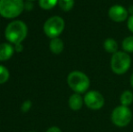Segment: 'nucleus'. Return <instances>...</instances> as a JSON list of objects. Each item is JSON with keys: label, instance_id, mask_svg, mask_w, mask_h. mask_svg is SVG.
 Wrapping results in <instances>:
<instances>
[{"label": "nucleus", "instance_id": "nucleus-1", "mask_svg": "<svg viewBox=\"0 0 133 132\" xmlns=\"http://www.w3.org/2000/svg\"><path fill=\"white\" fill-rule=\"evenodd\" d=\"M5 35L6 40L11 44H21L27 35L26 25L20 20L11 22L5 28Z\"/></svg>", "mask_w": 133, "mask_h": 132}, {"label": "nucleus", "instance_id": "nucleus-2", "mask_svg": "<svg viewBox=\"0 0 133 132\" xmlns=\"http://www.w3.org/2000/svg\"><path fill=\"white\" fill-rule=\"evenodd\" d=\"M67 83L75 93H84L90 87V79L83 72L80 71H74L69 73L67 77Z\"/></svg>", "mask_w": 133, "mask_h": 132}, {"label": "nucleus", "instance_id": "nucleus-3", "mask_svg": "<svg viewBox=\"0 0 133 132\" xmlns=\"http://www.w3.org/2000/svg\"><path fill=\"white\" fill-rule=\"evenodd\" d=\"M25 9L23 0H0V15L5 18L19 16Z\"/></svg>", "mask_w": 133, "mask_h": 132}, {"label": "nucleus", "instance_id": "nucleus-4", "mask_svg": "<svg viewBox=\"0 0 133 132\" xmlns=\"http://www.w3.org/2000/svg\"><path fill=\"white\" fill-rule=\"evenodd\" d=\"M130 64H131V59L126 52L118 51L112 55L110 60V67L112 72L118 75H121L128 72Z\"/></svg>", "mask_w": 133, "mask_h": 132}, {"label": "nucleus", "instance_id": "nucleus-5", "mask_svg": "<svg viewBox=\"0 0 133 132\" xmlns=\"http://www.w3.org/2000/svg\"><path fill=\"white\" fill-rule=\"evenodd\" d=\"M132 120V112L127 106H118L111 113V120L117 127L123 128L128 126Z\"/></svg>", "mask_w": 133, "mask_h": 132}, {"label": "nucleus", "instance_id": "nucleus-6", "mask_svg": "<svg viewBox=\"0 0 133 132\" xmlns=\"http://www.w3.org/2000/svg\"><path fill=\"white\" fill-rule=\"evenodd\" d=\"M65 26L64 20L60 16H52L46 20L44 25V33L50 38H56L62 33Z\"/></svg>", "mask_w": 133, "mask_h": 132}, {"label": "nucleus", "instance_id": "nucleus-7", "mask_svg": "<svg viewBox=\"0 0 133 132\" xmlns=\"http://www.w3.org/2000/svg\"><path fill=\"white\" fill-rule=\"evenodd\" d=\"M84 103L89 109H100L104 105V97L101 92L97 91H90L86 92L85 96L83 98Z\"/></svg>", "mask_w": 133, "mask_h": 132}, {"label": "nucleus", "instance_id": "nucleus-8", "mask_svg": "<svg viewBox=\"0 0 133 132\" xmlns=\"http://www.w3.org/2000/svg\"><path fill=\"white\" fill-rule=\"evenodd\" d=\"M109 17L114 22L121 23L128 18L129 12L128 9L121 5H114L109 9Z\"/></svg>", "mask_w": 133, "mask_h": 132}, {"label": "nucleus", "instance_id": "nucleus-9", "mask_svg": "<svg viewBox=\"0 0 133 132\" xmlns=\"http://www.w3.org/2000/svg\"><path fill=\"white\" fill-rule=\"evenodd\" d=\"M15 48L12 46V44L9 43H3L0 44V61L5 62L12 57L14 54Z\"/></svg>", "mask_w": 133, "mask_h": 132}, {"label": "nucleus", "instance_id": "nucleus-10", "mask_svg": "<svg viewBox=\"0 0 133 132\" xmlns=\"http://www.w3.org/2000/svg\"><path fill=\"white\" fill-rule=\"evenodd\" d=\"M84 100L79 93H74L69 98V107L72 110H79L82 109Z\"/></svg>", "mask_w": 133, "mask_h": 132}, {"label": "nucleus", "instance_id": "nucleus-11", "mask_svg": "<svg viewBox=\"0 0 133 132\" xmlns=\"http://www.w3.org/2000/svg\"><path fill=\"white\" fill-rule=\"evenodd\" d=\"M49 47L52 53H55V54H59V53H61L63 51L64 45H63V40L58 38V37H56V38H53L51 40Z\"/></svg>", "mask_w": 133, "mask_h": 132}, {"label": "nucleus", "instance_id": "nucleus-12", "mask_svg": "<svg viewBox=\"0 0 133 132\" xmlns=\"http://www.w3.org/2000/svg\"><path fill=\"white\" fill-rule=\"evenodd\" d=\"M103 47L107 53L114 54L118 52V44L113 38H107L103 43Z\"/></svg>", "mask_w": 133, "mask_h": 132}, {"label": "nucleus", "instance_id": "nucleus-13", "mask_svg": "<svg viewBox=\"0 0 133 132\" xmlns=\"http://www.w3.org/2000/svg\"><path fill=\"white\" fill-rule=\"evenodd\" d=\"M133 102V93L130 91H125L121 95V103L123 106H129Z\"/></svg>", "mask_w": 133, "mask_h": 132}, {"label": "nucleus", "instance_id": "nucleus-14", "mask_svg": "<svg viewBox=\"0 0 133 132\" xmlns=\"http://www.w3.org/2000/svg\"><path fill=\"white\" fill-rule=\"evenodd\" d=\"M122 49L126 53H133V35L126 37L122 41Z\"/></svg>", "mask_w": 133, "mask_h": 132}, {"label": "nucleus", "instance_id": "nucleus-15", "mask_svg": "<svg viewBox=\"0 0 133 132\" xmlns=\"http://www.w3.org/2000/svg\"><path fill=\"white\" fill-rule=\"evenodd\" d=\"M58 4V0H39V5L44 10H50Z\"/></svg>", "mask_w": 133, "mask_h": 132}, {"label": "nucleus", "instance_id": "nucleus-16", "mask_svg": "<svg viewBox=\"0 0 133 132\" xmlns=\"http://www.w3.org/2000/svg\"><path fill=\"white\" fill-rule=\"evenodd\" d=\"M58 5L62 10L70 11L74 5V0H58Z\"/></svg>", "mask_w": 133, "mask_h": 132}, {"label": "nucleus", "instance_id": "nucleus-17", "mask_svg": "<svg viewBox=\"0 0 133 132\" xmlns=\"http://www.w3.org/2000/svg\"><path fill=\"white\" fill-rule=\"evenodd\" d=\"M9 79V72L5 66L0 65V84L5 83Z\"/></svg>", "mask_w": 133, "mask_h": 132}, {"label": "nucleus", "instance_id": "nucleus-18", "mask_svg": "<svg viewBox=\"0 0 133 132\" xmlns=\"http://www.w3.org/2000/svg\"><path fill=\"white\" fill-rule=\"evenodd\" d=\"M32 107V102L30 100H25L23 104H22V107H21V109L23 112H27V111L30 110Z\"/></svg>", "mask_w": 133, "mask_h": 132}, {"label": "nucleus", "instance_id": "nucleus-19", "mask_svg": "<svg viewBox=\"0 0 133 132\" xmlns=\"http://www.w3.org/2000/svg\"><path fill=\"white\" fill-rule=\"evenodd\" d=\"M127 25H128L129 30H130L131 33H133V15H132V16H130V17H129L128 24H127Z\"/></svg>", "mask_w": 133, "mask_h": 132}, {"label": "nucleus", "instance_id": "nucleus-20", "mask_svg": "<svg viewBox=\"0 0 133 132\" xmlns=\"http://www.w3.org/2000/svg\"><path fill=\"white\" fill-rule=\"evenodd\" d=\"M14 48H15V51L17 52V53H20V52L23 51L24 46H23V44H15Z\"/></svg>", "mask_w": 133, "mask_h": 132}, {"label": "nucleus", "instance_id": "nucleus-21", "mask_svg": "<svg viewBox=\"0 0 133 132\" xmlns=\"http://www.w3.org/2000/svg\"><path fill=\"white\" fill-rule=\"evenodd\" d=\"M46 132H62V130L58 127H51L46 130Z\"/></svg>", "mask_w": 133, "mask_h": 132}, {"label": "nucleus", "instance_id": "nucleus-22", "mask_svg": "<svg viewBox=\"0 0 133 132\" xmlns=\"http://www.w3.org/2000/svg\"><path fill=\"white\" fill-rule=\"evenodd\" d=\"M32 8H33V4H32V2L26 1V3L25 4V9H26V10H32Z\"/></svg>", "mask_w": 133, "mask_h": 132}, {"label": "nucleus", "instance_id": "nucleus-23", "mask_svg": "<svg viewBox=\"0 0 133 132\" xmlns=\"http://www.w3.org/2000/svg\"><path fill=\"white\" fill-rule=\"evenodd\" d=\"M128 12L129 14H130V16L133 15V5H130V7L128 8Z\"/></svg>", "mask_w": 133, "mask_h": 132}, {"label": "nucleus", "instance_id": "nucleus-24", "mask_svg": "<svg viewBox=\"0 0 133 132\" xmlns=\"http://www.w3.org/2000/svg\"><path fill=\"white\" fill-rule=\"evenodd\" d=\"M130 85H131L133 88V73L131 74V76H130Z\"/></svg>", "mask_w": 133, "mask_h": 132}, {"label": "nucleus", "instance_id": "nucleus-25", "mask_svg": "<svg viewBox=\"0 0 133 132\" xmlns=\"http://www.w3.org/2000/svg\"><path fill=\"white\" fill-rule=\"evenodd\" d=\"M26 1H29V2H33V1H35V0H26Z\"/></svg>", "mask_w": 133, "mask_h": 132}, {"label": "nucleus", "instance_id": "nucleus-26", "mask_svg": "<svg viewBox=\"0 0 133 132\" xmlns=\"http://www.w3.org/2000/svg\"><path fill=\"white\" fill-rule=\"evenodd\" d=\"M30 132H34V131H30Z\"/></svg>", "mask_w": 133, "mask_h": 132}]
</instances>
